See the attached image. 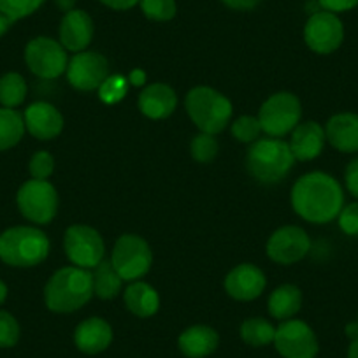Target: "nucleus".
<instances>
[{
	"label": "nucleus",
	"mask_w": 358,
	"mask_h": 358,
	"mask_svg": "<svg viewBox=\"0 0 358 358\" xmlns=\"http://www.w3.org/2000/svg\"><path fill=\"white\" fill-rule=\"evenodd\" d=\"M43 4L44 0H0V13L15 23L34 15Z\"/></svg>",
	"instance_id": "c756f323"
},
{
	"label": "nucleus",
	"mask_w": 358,
	"mask_h": 358,
	"mask_svg": "<svg viewBox=\"0 0 358 358\" xmlns=\"http://www.w3.org/2000/svg\"><path fill=\"white\" fill-rule=\"evenodd\" d=\"M11 25H13L11 20H9L6 15H2V13H0V37L4 36L6 32H8L9 27H11Z\"/></svg>",
	"instance_id": "37998d69"
},
{
	"label": "nucleus",
	"mask_w": 358,
	"mask_h": 358,
	"mask_svg": "<svg viewBox=\"0 0 358 358\" xmlns=\"http://www.w3.org/2000/svg\"><path fill=\"white\" fill-rule=\"evenodd\" d=\"M55 2H57L58 9H62L64 13L72 11V9H74V6H76V0H55Z\"/></svg>",
	"instance_id": "79ce46f5"
},
{
	"label": "nucleus",
	"mask_w": 358,
	"mask_h": 358,
	"mask_svg": "<svg viewBox=\"0 0 358 358\" xmlns=\"http://www.w3.org/2000/svg\"><path fill=\"white\" fill-rule=\"evenodd\" d=\"M94 294L102 301H111L122 292L123 280L116 268L113 267L111 260H102L94 271Z\"/></svg>",
	"instance_id": "393cba45"
},
{
	"label": "nucleus",
	"mask_w": 358,
	"mask_h": 358,
	"mask_svg": "<svg viewBox=\"0 0 358 358\" xmlns=\"http://www.w3.org/2000/svg\"><path fill=\"white\" fill-rule=\"evenodd\" d=\"M344 27L336 13L318 11L311 15L304 27V41L309 50L318 55H330L343 44Z\"/></svg>",
	"instance_id": "f8f14e48"
},
{
	"label": "nucleus",
	"mask_w": 358,
	"mask_h": 358,
	"mask_svg": "<svg viewBox=\"0 0 358 358\" xmlns=\"http://www.w3.org/2000/svg\"><path fill=\"white\" fill-rule=\"evenodd\" d=\"M292 206L306 222L323 225L337 218L344 208L343 188L325 172H309L294 185Z\"/></svg>",
	"instance_id": "f257e3e1"
},
{
	"label": "nucleus",
	"mask_w": 358,
	"mask_h": 358,
	"mask_svg": "<svg viewBox=\"0 0 358 358\" xmlns=\"http://www.w3.org/2000/svg\"><path fill=\"white\" fill-rule=\"evenodd\" d=\"M223 4L230 9H236V11H250L255 9L262 0H222Z\"/></svg>",
	"instance_id": "58836bf2"
},
{
	"label": "nucleus",
	"mask_w": 358,
	"mask_h": 358,
	"mask_svg": "<svg viewBox=\"0 0 358 358\" xmlns=\"http://www.w3.org/2000/svg\"><path fill=\"white\" fill-rule=\"evenodd\" d=\"M123 299L127 309L139 318H150L160 308V297L157 290L144 281H134L125 290Z\"/></svg>",
	"instance_id": "5701e85b"
},
{
	"label": "nucleus",
	"mask_w": 358,
	"mask_h": 358,
	"mask_svg": "<svg viewBox=\"0 0 358 358\" xmlns=\"http://www.w3.org/2000/svg\"><path fill=\"white\" fill-rule=\"evenodd\" d=\"M94 20L81 9L65 13L60 23V44L67 51L81 53L94 39Z\"/></svg>",
	"instance_id": "f3484780"
},
{
	"label": "nucleus",
	"mask_w": 358,
	"mask_h": 358,
	"mask_svg": "<svg viewBox=\"0 0 358 358\" xmlns=\"http://www.w3.org/2000/svg\"><path fill=\"white\" fill-rule=\"evenodd\" d=\"M94 297V276L88 268L69 267L60 268L44 288V302L53 313H74L88 304Z\"/></svg>",
	"instance_id": "f03ea898"
},
{
	"label": "nucleus",
	"mask_w": 358,
	"mask_h": 358,
	"mask_svg": "<svg viewBox=\"0 0 358 358\" xmlns=\"http://www.w3.org/2000/svg\"><path fill=\"white\" fill-rule=\"evenodd\" d=\"M295 164L290 144L278 137L258 139L251 144L246 155V169L258 183H280Z\"/></svg>",
	"instance_id": "7ed1b4c3"
},
{
	"label": "nucleus",
	"mask_w": 358,
	"mask_h": 358,
	"mask_svg": "<svg viewBox=\"0 0 358 358\" xmlns=\"http://www.w3.org/2000/svg\"><path fill=\"white\" fill-rule=\"evenodd\" d=\"M25 120L16 109L0 108V151H8L22 141Z\"/></svg>",
	"instance_id": "a878e982"
},
{
	"label": "nucleus",
	"mask_w": 358,
	"mask_h": 358,
	"mask_svg": "<svg viewBox=\"0 0 358 358\" xmlns=\"http://www.w3.org/2000/svg\"><path fill=\"white\" fill-rule=\"evenodd\" d=\"M241 337L248 346L262 348L274 343L276 329L273 323H268L264 318H248L241 325Z\"/></svg>",
	"instance_id": "cd10ccee"
},
{
	"label": "nucleus",
	"mask_w": 358,
	"mask_h": 358,
	"mask_svg": "<svg viewBox=\"0 0 358 358\" xmlns=\"http://www.w3.org/2000/svg\"><path fill=\"white\" fill-rule=\"evenodd\" d=\"M144 16L153 22H169L176 16V0H141Z\"/></svg>",
	"instance_id": "7c9ffc66"
},
{
	"label": "nucleus",
	"mask_w": 358,
	"mask_h": 358,
	"mask_svg": "<svg viewBox=\"0 0 358 358\" xmlns=\"http://www.w3.org/2000/svg\"><path fill=\"white\" fill-rule=\"evenodd\" d=\"M344 181H346V188L353 197L358 199V158L350 162L344 172Z\"/></svg>",
	"instance_id": "4c0bfd02"
},
{
	"label": "nucleus",
	"mask_w": 358,
	"mask_h": 358,
	"mask_svg": "<svg viewBox=\"0 0 358 358\" xmlns=\"http://www.w3.org/2000/svg\"><path fill=\"white\" fill-rule=\"evenodd\" d=\"M185 106H187L188 116L197 125V129L211 136L222 132L232 120V102L209 86L192 88L188 92Z\"/></svg>",
	"instance_id": "39448f33"
},
{
	"label": "nucleus",
	"mask_w": 358,
	"mask_h": 358,
	"mask_svg": "<svg viewBox=\"0 0 358 358\" xmlns=\"http://www.w3.org/2000/svg\"><path fill=\"white\" fill-rule=\"evenodd\" d=\"M318 4L325 11L336 13L337 15V13H346L357 8L358 0H318Z\"/></svg>",
	"instance_id": "e433bc0d"
},
{
	"label": "nucleus",
	"mask_w": 358,
	"mask_h": 358,
	"mask_svg": "<svg viewBox=\"0 0 358 358\" xmlns=\"http://www.w3.org/2000/svg\"><path fill=\"white\" fill-rule=\"evenodd\" d=\"M137 106L146 118L164 120L174 113L178 106V95L165 83H153L141 92Z\"/></svg>",
	"instance_id": "a211bd4d"
},
{
	"label": "nucleus",
	"mask_w": 358,
	"mask_h": 358,
	"mask_svg": "<svg viewBox=\"0 0 358 358\" xmlns=\"http://www.w3.org/2000/svg\"><path fill=\"white\" fill-rule=\"evenodd\" d=\"M67 79L79 92H94L109 78V62L95 51H81L67 65Z\"/></svg>",
	"instance_id": "ddd939ff"
},
{
	"label": "nucleus",
	"mask_w": 358,
	"mask_h": 358,
	"mask_svg": "<svg viewBox=\"0 0 358 358\" xmlns=\"http://www.w3.org/2000/svg\"><path fill=\"white\" fill-rule=\"evenodd\" d=\"M50 255V239L36 227H11L0 234V260L11 267H36Z\"/></svg>",
	"instance_id": "20e7f679"
},
{
	"label": "nucleus",
	"mask_w": 358,
	"mask_h": 358,
	"mask_svg": "<svg viewBox=\"0 0 358 358\" xmlns=\"http://www.w3.org/2000/svg\"><path fill=\"white\" fill-rule=\"evenodd\" d=\"M102 4L108 6L109 9H115V11H127V9H132L134 6H137L141 0H101Z\"/></svg>",
	"instance_id": "ea45409f"
},
{
	"label": "nucleus",
	"mask_w": 358,
	"mask_h": 358,
	"mask_svg": "<svg viewBox=\"0 0 358 358\" xmlns=\"http://www.w3.org/2000/svg\"><path fill=\"white\" fill-rule=\"evenodd\" d=\"M348 358H358V339L351 341L350 350H348Z\"/></svg>",
	"instance_id": "a18cd8bd"
},
{
	"label": "nucleus",
	"mask_w": 358,
	"mask_h": 358,
	"mask_svg": "<svg viewBox=\"0 0 358 358\" xmlns=\"http://www.w3.org/2000/svg\"><path fill=\"white\" fill-rule=\"evenodd\" d=\"M265 274L253 264H241L225 278V290L236 301H255L265 290Z\"/></svg>",
	"instance_id": "2eb2a0df"
},
{
	"label": "nucleus",
	"mask_w": 358,
	"mask_h": 358,
	"mask_svg": "<svg viewBox=\"0 0 358 358\" xmlns=\"http://www.w3.org/2000/svg\"><path fill=\"white\" fill-rule=\"evenodd\" d=\"M101 99L106 104H116L122 101L127 94V79L122 76H109L102 86L99 88Z\"/></svg>",
	"instance_id": "473e14b6"
},
{
	"label": "nucleus",
	"mask_w": 358,
	"mask_h": 358,
	"mask_svg": "<svg viewBox=\"0 0 358 358\" xmlns=\"http://www.w3.org/2000/svg\"><path fill=\"white\" fill-rule=\"evenodd\" d=\"M111 264L123 281H139L150 273L153 253L150 244L143 237L136 234H125L116 241L113 248Z\"/></svg>",
	"instance_id": "0eeeda50"
},
{
	"label": "nucleus",
	"mask_w": 358,
	"mask_h": 358,
	"mask_svg": "<svg viewBox=\"0 0 358 358\" xmlns=\"http://www.w3.org/2000/svg\"><path fill=\"white\" fill-rule=\"evenodd\" d=\"M25 129L39 141H51L64 130V116L50 102H34L25 109Z\"/></svg>",
	"instance_id": "dca6fc26"
},
{
	"label": "nucleus",
	"mask_w": 358,
	"mask_h": 358,
	"mask_svg": "<svg viewBox=\"0 0 358 358\" xmlns=\"http://www.w3.org/2000/svg\"><path fill=\"white\" fill-rule=\"evenodd\" d=\"M346 336L350 337L351 341L358 339V322H357V323H348V327H346Z\"/></svg>",
	"instance_id": "c03bdc74"
},
{
	"label": "nucleus",
	"mask_w": 358,
	"mask_h": 358,
	"mask_svg": "<svg viewBox=\"0 0 358 358\" xmlns=\"http://www.w3.org/2000/svg\"><path fill=\"white\" fill-rule=\"evenodd\" d=\"M74 343L76 348L86 355L102 353L113 343L111 325L102 318L85 320L76 329Z\"/></svg>",
	"instance_id": "6ab92c4d"
},
{
	"label": "nucleus",
	"mask_w": 358,
	"mask_h": 358,
	"mask_svg": "<svg viewBox=\"0 0 358 358\" xmlns=\"http://www.w3.org/2000/svg\"><path fill=\"white\" fill-rule=\"evenodd\" d=\"M27 99V83L18 72H8L0 76V104L2 108L15 109Z\"/></svg>",
	"instance_id": "bb28decb"
},
{
	"label": "nucleus",
	"mask_w": 358,
	"mask_h": 358,
	"mask_svg": "<svg viewBox=\"0 0 358 358\" xmlns=\"http://www.w3.org/2000/svg\"><path fill=\"white\" fill-rule=\"evenodd\" d=\"M325 139V130L320 127V123L304 122L295 127L292 132V141L288 144H290L295 160L308 162L322 155Z\"/></svg>",
	"instance_id": "aec40b11"
},
{
	"label": "nucleus",
	"mask_w": 358,
	"mask_h": 358,
	"mask_svg": "<svg viewBox=\"0 0 358 358\" xmlns=\"http://www.w3.org/2000/svg\"><path fill=\"white\" fill-rule=\"evenodd\" d=\"M274 346L283 358H316L320 350L316 334L301 320H285L276 329Z\"/></svg>",
	"instance_id": "9b49d317"
},
{
	"label": "nucleus",
	"mask_w": 358,
	"mask_h": 358,
	"mask_svg": "<svg viewBox=\"0 0 358 358\" xmlns=\"http://www.w3.org/2000/svg\"><path fill=\"white\" fill-rule=\"evenodd\" d=\"M220 344V336L208 325H194L185 330L178 339L181 353L188 358H206L215 353Z\"/></svg>",
	"instance_id": "4be33fe9"
},
{
	"label": "nucleus",
	"mask_w": 358,
	"mask_h": 358,
	"mask_svg": "<svg viewBox=\"0 0 358 358\" xmlns=\"http://www.w3.org/2000/svg\"><path fill=\"white\" fill-rule=\"evenodd\" d=\"M20 341V323L11 313L0 311V348H13Z\"/></svg>",
	"instance_id": "72a5a7b5"
},
{
	"label": "nucleus",
	"mask_w": 358,
	"mask_h": 358,
	"mask_svg": "<svg viewBox=\"0 0 358 358\" xmlns=\"http://www.w3.org/2000/svg\"><path fill=\"white\" fill-rule=\"evenodd\" d=\"M302 306V292L295 285H281L268 297V313L276 320H290Z\"/></svg>",
	"instance_id": "b1692460"
},
{
	"label": "nucleus",
	"mask_w": 358,
	"mask_h": 358,
	"mask_svg": "<svg viewBox=\"0 0 358 358\" xmlns=\"http://www.w3.org/2000/svg\"><path fill=\"white\" fill-rule=\"evenodd\" d=\"M301 101L290 92H280V94L271 95L262 104L257 118L265 134L280 139L294 132L295 127L301 123Z\"/></svg>",
	"instance_id": "423d86ee"
},
{
	"label": "nucleus",
	"mask_w": 358,
	"mask_h": 358,
	"mask_svg": "<svg viewBox=\"0 0 358 358\" xmlns=\"http://www.w3.org/2000/svg\"><path fill=\"white\" fill-rule=\"evenodd\" d=\"M20 213L36 225H48L57 216L58 194L50 181L29 179L16 195Z\"/></svg>",
	"instance_id": "6e6552de"
},
{
	"label": "nucleus",
	"mask_w": 358,
	"mask_h": 358,
	"mask_svg": "<svg viewBox=\"0 0 358 358\" xmlns=\"http://www.w3.org/2000/svg\"><path fill=\"white\" fill-rule=\"evenodd\" d=\"M339 227L346 236L358 237V202L341 209Z\"/></svg>",
	"instance_id": "c9c22d12"
},
{
	"label": "nucleus",
	"mask_w": 358,
	"mask_h": 358,
	"mask_svg": "<svg viewBox=\"0 0 358 358\" xmlns=\"http://www.w3.org/2000/svg\"><path fill=\"white\" fill-rule=\"evenodd\" d=\"M218 141L211 134L201 132L190 143V153L194 157V160H197L199 164H209V162L215 160V157L218 155Z\"/></svg>",
	"instance_id": "c85d7f7f"
},
{
	"label": "nucleus",
	"mask_w": 358,
	"mask_h": 358,
	"mask_svg": "<svg viewBox=\"0 0 358 358\" xmlns=\"http://www.w3.org/2000/svg\"><path fill=\"white\" fill-rule=\"evenodd\" d=\"M262 132V125L255 116H239L232 123V136L241 143H255Z\"/></svg>",
	"instance_id": "2f4dec72"
},
{
	"label": "nucleus",
	"mask_w": 358,
	"mask_h": 358,
	"mask_svg": "<svg viewBox=\"0 0 358 358\" xmlns=\"http://www.w3.org/2000/svg\"><path fill=\"white\" fill-rule=\"evenodd\" d=\"M29 171L32 179H43V181H48V178H50L55 171V158L51 157L48 151H37V153L30 158Z\"/></svg>",
	"instance_id": "f704fd0d"
},
{
	"label": "nucleus",
	"mask_w": 358,
	"mask_h": 358,
	"mask_svg": "<svg viewBox=\"0 0 358 358\" xmlns=\"http://www.w3.org/2000/svg\"><path fill=\"white\" fill-rule=\"evenodd\" d=\"M311 250V241L304 229L287 225L278 229L267 241V255L276 264L292 265L301 262Z\"/></svg>",
	"instance_id": "4468645a"
},
{
	"label": "nucleus",
	"mask_w": 358,
	"mask_h": 358,
	"mask_svg": "<svg viewBox=\"0 0 358 358\" xmlns=\"http://www.w3.org/2000/svg\"><path fill=\"white\" fill-rule=\"evenodd\" d=\"M144 81H146V76H144L143 71H134L132 74H130V83L136 86H141L144 85Z\"/></svg>",
	"instance_id": "a19ab883"
},
{
	"label": "nucleus",
	"mask_w": 358,
	"mask_h": 358,
	"mask_svg": "<svg viewBox=\"0 0 358 358\" xmlns=\"http://www.w3.org/2000/svg\"><path fill=\"white\" fill-rule=\"evenodd\" d=\"M60 43L51 37H36L25 48V62L34 76L41 79H57L67 71V53Z\"/></svg>",
	"instance_id": "9d476101"
},
{
	"label": "nucleus",
	"mask_w": 358,
	"mask_h": 358,
	"mask_svg": "<svg viewBox=\"0 0 358 358\" xmlns=\"http://www.w3.org/2000/svg\"><path fill=\"white\" fill-rule=\"evenodd\" d=\"M6 299H8V285L4 281L0 280V306L4 304Z\"/></svg>",
	"instance_id": "49530a36"
},
{
	"label": "nucleus",
	"mask_w": 358,
	"mask_h": 358,
	"mask_svg": "<svg viewBox=\"0 0 358 358\" xmlns=\"http://www.w3.org/2000/svg\"><path fill=\"white\" fill-rule=\"evenodd\" d=\"M325 137L341 153H357L358 151V115L339 113L329 120Z\"/></svg>",
	"instance_id": "412c9836"
},
{
	"label": "nucleus",
	"mask_w": 358,
	"mask_h": 358,
	"mask_svg": "<svg viewBox=\"0 0 358 358\" xmlns=\"http://www.w3.org/2000/svg\"><path fill=\"white\" fill-rule=\"evenodd\" d=\"M65 255L81 268H95L104 260L106 246L101 234L88 225H72L65 230Z\"/></svg>",
	"instance_id": "1a4fd4ad"
}]
</instances>
